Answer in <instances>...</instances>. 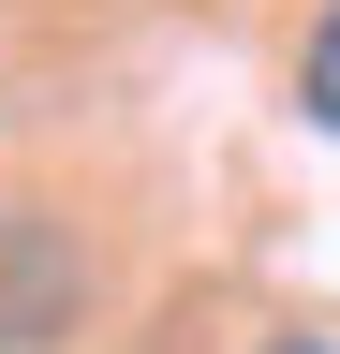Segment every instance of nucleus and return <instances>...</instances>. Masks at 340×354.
<instances>
[{
  "mask_svg": "<svg viewBox=\"0 0 340 354\" xmlns=\"http://www.w3.org/2000/svg\"><path fill=\"white\" fill-rule=\"evenodd\" d=\"M296 104H311V118L340 133V0H325V30H311V59H296Z\"/></svg>",
  "mask_w": 340,
  "mask_h": 354,
  "instance_id": "f257e3e1",
  "label": "nucleus"
},
{
  "mask_svg": "<svg viewBox=\"0 0 340 354\" xmlns=\"http://www.w3.org/2000/svg\"><path fill=\"white\" fill-rule=\"evenodd\" d=\"M267 354H340V339H267Z\"/></svg>",
  "mask_w": 340,
  "mask_h": 354,
  "instance_id": "f03ea898",
  "label": "nucleus"
}]
</instances>
